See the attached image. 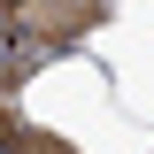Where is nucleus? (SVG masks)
I'll return each mask as SVG.
<instances>
[{"mask_svg":"<svg viewBox=\"0 0 154 154\" xmlns=\"http://www.w3.org/2000/svg\"><path fill=\"white\" fill-rule=\"evenodd\" d=\"M100 16H108V0H8V23H16L23 38H46V46L93 31Z\"/></svg>","mask_w":154,"mask_h":154,"instance_id":"f257e3e1","label":"nucleus"},{"mask_svg":"<svg viewBox=\"0 0 154 154\" xmlns=\"http://www.w3.org/2000/svg\"><path fill=\"white\" fill-rule=\"evenodd\" d=\"M0 154H77V146H69V139H54V131H16Z\"/></svg>","mask_w":154,"mask_h":154,"instance_id":"f03ea898","label":"nucleus"}]
</instances>
